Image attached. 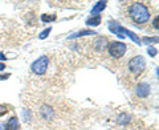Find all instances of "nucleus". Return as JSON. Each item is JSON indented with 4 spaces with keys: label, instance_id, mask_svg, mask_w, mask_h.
<instances>
[{
    "label": "nucleus",
    "instance_id": "a211bd4d",
    "mask_svg": "<svg viewBox=\"0 0 159 130\" xmlns=\"http://www.w3.org/2000/svg\"><path fill=\"white\" fill-rule=\"evenodd\" d=\"M7 77H9V73L6 74V76H2V74H0V80H7Z\"/></svg>",
    "mask_w": 159,
    "mask_h": 130
},
{
    "label": "nucleus",
    "instance_id": "20e7f679",
    "mask_svg": "<svg viewBox=\"0 0 159 130\" xmlns=\"http://www.w3.org/2000/svg\"><path fill=\"white\" fill-rule=\"evenodd\" d=\"M107 49H109V54H110L111 57L119 58L126 52V44H123L121 41H113L107 45Z\"/></svg>",
    "mask_w": 159,
    "mask_h": 130
},
{
    "label": "nucleus",
    "instance_id": "9b49d317",
    "mask_svg": "<svg viewBox=\"0 0 159 130\" xmlns=\"http://www.w3.org/2000/svg\"><path fill=\"white\" fill-rule=\"evenodd\" d=\"M41 20L44 23L54 21V20H56V15H48V13H45V15H43V16H41Z\"/></svg>",
    "mask_w": 159,
    "mask_h": 130
},
{
    "label": "nucleus",
    "instance_id": "7ed1b4c3",
    "mask_svg": "<svg viewBox=\"0 0 159 130\" xmlns=\"http://www.w3.org/2000/svg\"><path fill=\"white\" fill-rule=\"evenodd\" d=\"M146 68V61L142 56H135L129 61V69L134 76H139Z\"/></svg>",
    "mask_w": 159,
    "mask_h": 130
},
{
    "label": "nucleus",
    "instance_id": "aec40b11",
    "mask_svg": "<svg viewBox=\"0 0 159 130\" xmlns=\"http://www.w3.org/2000/svg\"><path fill=\"white\" fill-rule=\"evenodd\" d=\"M4 58H6V57L3 56V53H0V60H4Z\"/></svg>",
    "mask_w": 159,
    "mask_h": 130
},
{
    "label": "nucleus",
    "instance_id": "f03ea898",
    "mask_svg": "<svg viewBox=\"0 0 159 130\" xmlns=\"http://www.w3.org/2000/svg\"><path fill=\"white\" fill-rule=\"evenodd\" d=\"M109 31H110L111 33H114V35H117L118 37H122V39L125 36H129L134 43L137 44V45H141L142 44L141 39H139L135 33L129 31V29H126V28H123L122 26H119V24L116 23V21H109Z\"/></svg>",
    "mask_w": 159,
    "mask_h": 130
},
{
    "label": "nucleus",
    "instance_id": "39448f33",
    "mask_svg": "<svg viewBox=\"0 0 159 130\" xmlns=\"http://www.w3.org/2000/svg\"><path fill=\"white\" fill-rule=\"evenodd\" d=\"M48 64H49L48 57L47 56H41L31 65V69H32V72L36 73V74H44L47 72V69H48Z\"/></svg>",
    "mask_w": 159,
    "mask_h": 130
},
{
    "label": "nucleus",
    "instance_id": "dca6fc26",
    "mask_svg": "<svg viewBox=\"0 0 159 130\" xmlns=\"http://www.w3.org/2000/svg\"><path fill=\"white\" fill-rule=\"evenodd\" d=\"M6 113H7V108L0 105V116H3V114H6Z\"/></svg>",
    "mask_w": 159,
    "mask_h": 130
},
{
    "label": "nucleus",
    "instance_id": "2eb2a0df",
    "mask_svg": "<svg viewBox=\"0 0 159 130\" xmlns=\"http://www.w3.org/2000/svg\"><path fill=\"white\" fill-rule=\"evenodd\" d=\"M147 52H148V54H150L151 57H154V56L157 54V49H155V48H152V47H150V48L147 49Z\"/></svg>",
    "mask_w": 159,
    "mask_h": 130
},
{
    "label": "nucleus",
    "instance_id": "f257e3e1",
    "mask_svg": "<svg viewBox=\"0 0 159 130\" xmlns=\"http://www.w3.org/2000/svg\"><path fill=\"white\" fill-rule=\"evenodd\" d=\"M130 16L135 23L138 24H143L146 23L148 17H150V12H148L147 7L143 3H134L130 7Z\"/></svg>",
    "mask_w": 159,
    "mask_h": 130
},
{
    "label": "nucleus",
    "instance_id": "ddd939ff",
    "mask_svg": "<svg viewBox=\"0 0 159 130\" xmlns=\"http://www.w3.org/2000/svg\"><path fill=\"white\" fill-rule=\"evenodd\" d=\"M51 29H52L51 27H49V28H47V29H44V31H43L41 33H40V36H39V37H40V39H41V40H44V39H47V37H48V35H49V33H51Z\"/></svg>",
    "mask_w": 159,
    "mask_h": 130
},
{
    "label": "nucleus",
    "instance_id": "6ab92c4d",
    "mask_svg": "<svg viewBox=\"0 0 159 130\" xmlns=\"http://www.w3.org/2000/svg\"><path fill=\"white\" fill-rule=\"evenodd\" d=\"M4 68H6V65H4V64H0V71H3Z\"/></svg>",
    "mask_w": 159,
    "mask_h": 130
},
{
    "label": "nucleus",
    "instance_id": "6e6552de",
    "mask_svg": "<svg viewBox=\"0 0 159 130\" xmlns=\"http://www.w3.org/2000/svg\"><path fill=\"white\" fill-rule=\"evenodd\" d=\"M101 15H96V16H90L88 20H86V26H90V27H97L99 26L101 23Z\"/></svg>",
    "mask_w": 159,
    "mask_h": 130
},
{
    "label": "nucleus",
    "instance_id": "423d86ee",
    "mask_svg": "<svg viewBox=\"0 0 159 130\" xmlns=\"http://www.w3.org/2000/svg\"><path fill=\"white\" fill-rule=\"evenodd\" d=\"M135 93H137V96L141 98L147 97L148 94H150V85L147 82H139L135 88Z\"/></svg>",
    "mask_w": 159,
    "mask_h": 130
},
{
    "label": "nucleus",
    "instance_id": "0eeeda50",
    "mask_svg": "<svg viewBox=\"0 0 159 130\" xmlns=\"http://www.w3.org/2000/svg\"><path fill=\"white\" fill-rule=\"evenodd\" d=\"M105 7H106V2H98V3L96 4V6H94V7L92 8L90 13L93 15V16H96V15L101 13V11H103V9H105Z\"/></svg>",
    "mask_w": 159,
    "mask_h": 130
},
{
    "label": "nucleus",
    "instance_id": "1a4fd4ad",
    "mask_svg": "<svg viewBox=\"0 0 159 130\" xmlns=\"http://www.w3.org/2000/svg\"><path fill=\"white\" fill-rule=\"evenodd\" d=\"M6 129L7 130H17L19 129V119L16 117H12L6 125Z\"/></svg>",
    "mask_w": 159,
    "mask_h": 130
},
{
    "label": "nucleus",
    "instance_id": "f3484780",
    "mask_svg": "<svg viewBox=\"0 0 159 130\" xmlns=\"http://www.w3.org/2000/svg\"><path fill=\"white\" fill-rule=\"evenodd\" d=\"M158 20H159V19H158V16H157V17H155V21H154V27H155L157 29H158Z\"/></svg>",
    "mask_w": 159,
    "mask_h": 130
},
{
    "label": "nucleus",
    "instance_id": "4468645a",
    "mask_svg": "<svg viewBox=\"0 0 159 130\" xmlns=\"http://www.w3.org/2000/svg\"><path fill=\"white\" fill-rule=\"evenodd\" d=\"M157 41H158L157 37H150V39L145 37V39H143V43H146V44H151V43H157Z\"/></svg>",
    "mask_w": 159,
    "mask_h": 130
},
{
    "label": "nucleus",
    "instance_id": "9d476101",
    "mask_svg": "<svg viewBox=\"0 0 159 130\" xmlns=\"http://www.w3.org/2000/svg\"><path fill=\"white\" fill-rule=\"evenodd\" d=\"M90 35H96L94 31H90V29H85V31H80L77 33L72 35L70 37H80V36H90Z\"/></svg>",
    "mask_w": 159,
    "mask_h": 130
},
{
    "label": "nucleus",
    "instance_id": "f8f14e48",
    "mask_svg": "<svg viewBox=\"0 0 159 130\" xmlns=\"http://www.w3.org/2000/svg\"><path fill=\"white\" fill-rule=\"evenodd\" d=\"M129 121H130V116H127V114H122V116H119V117L117 118V122H118V123H122V125L127 123Z\"/></svg>",
    "mask_w": 159,
    "mask_h": 130
}]
</instances>
